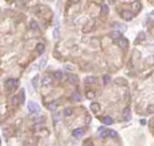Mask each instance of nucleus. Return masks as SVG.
I'll return each mask as SVG.
<instances>
[{
    "label": "nucleus",
    "instance_id": "obj_1",
    "mask_svg": "<svg viewBox=\"0 0 154 146\" xmlns=\"http://www.w3.org/2000/svg\"><path fill=\"white\" fill-rule=\"evenodd\" d=\"M28 111L31 114H35V112H39V106L34 102H30L28 103Z\"/></svg>",
    "mask_w": 154,
    "mask_h": 146
},
{
    "label": "nucleus",
    "instance_id": "obj_2",
    "mask_svg": "<svg viewBox=\"0 0 154 146\" xmlns=\"http://www.w3.org/2000/svg\"><path fill=\"white\" fill-rule=\"evenodd\" d=\"M99 137H102V138H107L108 137V128H106V127H102L99 130Z\"/></svg>",
    "mask_w": 154,
    "mask_h": 146
},
{
    "label": "nucleus",
    "instance_id": "obj_3",
    "mask_svg": "<svg viewBox=\"0 0 154 146\" xmlns=\"http://www.w3.org/2000/svg\"><path fill=\"white\" fill-rule=\"evenodd\" d=\"M112 27H115V28H118V30H120V32H123L126 30V26L124 24H122V23H118V22H115L112 24Z\"/></svg>",
    "mask_w": 154,
    "mask_h": 146
},
{
    "label": "nucleus",
    "instance_id": "obj_4",
    "mask_svg": "<svg viewBox=\"0 0 154 146\" xmlns=\"http://www.w3.org/2000/svg\"><path fill=\"white\" fill-rule=\"evenodd\" d=\"M16 84H18V80H15V78H11V80L7 81V87L8 88H15Z\"/></svg>",
    "mask_w": 154,
    "mask_h": 146
},
{
    "label": "nucleus",
    "instance_id": "obj_5",
    "mask_svg": "<svg viewBox=\"0 0 154 146\" xmlns=\"http://www.w3.org/2000/svg\"><path fill=\"white\" fill-rule=\"evenodd\" d=\"M84 132H85L84 128H76V130L73 131V135H74V137H81Z\"/></svg>",
    "mask_w": 154,
    "mask_h": 146
},
{
    "label": "nucleus",
    "instance_id": "obj_6",
    "mask_svg": "<svg viewBox=\"0 0 154 146\" xmlns=\"http://www.w3.org/2000/svg\"><path fill=\"white\" fill-rule=\"evenodd\" d=\"M122 16H123V19H126V20H130V19L132 18V14H131V12H128V11H123Z\"/></svg>",
    "mask_w": 154,
    "mask_h": 146
},
{
    "label": "nucleus",
    "instance_id": "obj_7",
    "mask_svg": "<svg viewBox=\"0 0 154 146\" xmlns=\"http://www.w3.org/2000/svg\"><path fill=\"white\" fill-rule=\"evenodd\" d=\"M43 50H45V45H43V44H38V45H36V52H38V54H42Z\"/></svg>",
    "mask_w": 154,
    "mask_h": 146
},
{
    "label": "nucleus",
    "instance_id": "obj_8",
    "mask_svg": "<svg viewBox=\"0 0 154 146\" xmlns=\"http://www.w3.org/2000/svg\"><path fill=\"white\" fill-rule=\"evenodd\" d=\"M102 120H103V123H104V124H111V123H112V119L110 118V116H104V118H102Z\"/></svg>",
    "mask_w": 154,
    "mask_h": 146
},
{
    "label": "nucleus",
    "instance_id": "obj_9",
    "mask_svg": "<svg viewBox=\"0 0 154 146\" xmlns=\"http://www.w3.org/2000/svg\"><path fill=\"white\" fill-rule=\"evenodd\" d=\"M30 27H31L32 30H39V26H38V23H36L35 20H31V23H30Z\"/></svg>",
    "mask_w": 154,
    "mask_h": 146
},
{
    "label": "nucleus",
    "instance_id": "obj_10",
    "mask_svg": "<svg viewBox=\"0 0 154 146\" xmlns=\"http://www.w3.org/2000/svg\"><path fill=\"white\" fill-rule=\"evenodd\" d=\"M119 46L120 48H127V39H119Z\"/></svg>",
    "mask_w": 154,
    "mask_h": 146
},
{
    "label": "nucleus",
    "instance_id": "obj_11",
    "mask_svg": "<svg viewBox=\"0 0 154 146\" xmlns=\"http://www.w3.org/2000/svg\"><path fill=\"white\" fill-rule=\"evenodd\" d=\"M91 110L93 112H98L99 111V104H98V103H92V104H91Z\"/></svg>",
    "mask_w": 154,
    "mask_h": 146
},
{
    "label": "nucleus",
    "instance_id": "obj_12",
    "mask_svg": "<svg viewBox=\"0 0 154 146\" xmlns=\"http://www.w3.org/2000/svg\"><path fill=\"white\" fill-rule=\"evenodd\" d=\"M49 84H50V77H48V76L43 77L42 78V85H49Z\"/></svg>",
    "mask_w": 154,
    "mask_h": 146
},
{
    "label": "nucleus",
    "instance_id": "obj_13",
    "mask_svg": "<svg viewBox=\"0 0 154 146\" xmlns=\"http://www.w3.org/2000/svg\"><path fill=\"white\" fill-rule=\"evenodd\" d=\"M72 108H66L65 111H64V115H65V116H69V115H72Z\"/></svg>",
    "mask_w": 154,
    "mask_h": 146
},
{
    "label": "nucleus",
    "instance_id": "obj_14",
    "mask_svg": "<svg viewBox=\"0 0 154 146\" xmlns=\"http://www.w3.org/2000/svg\"><path fill=\"white\" fill-rule=\"evenodd\" d=\"M85 81L86 82H96V81H98V78H96V77H86Z\"/></svg>",
    "mask_w": 154,
    "mask_h": 146
},
{
    "label": "nucleus",
    "instance_id": "obj_15",
    "mask_svg": "<svg viewBox=\"0 0 154 146\" xmlns=\"http://www.w3.org/2000/svg\"><path fill=\"white\" fill-rule=\"evenodd\" d=\"M18 102H19V99H18V96H14V98L11 99V104L12 106H15V104H18Z\"/></svg>",
    "mask_w": 154,
    "mask_h": 146
},
{
    "label": "nucleus",
    "instance_id": "obj_16",
    "mask_svg": "<svg viewBox=\"0 0 154 146\" xmlns=\"http://www.w3.org/2000/svg\"><path fill=\"white\" fill-rule=\"evenodd\" d=\"M54 77L57 78V80H61V78H62V73L61 72H56L54 73Z\"/></svg>",
    "mask_w": 154,
    "mask_h": 146
},
{
    "label": "nucleus",
    "instance_id": "obj_17",
    "mask_svg": "<svg viewBox=\"0 0 154 146\" xmlns=\"http://www.w3.org/2000/svg\"><path fill=\"white\" fill-rule=\"evenodd\" d=\"M56 107H57V103H50V104H49V110H50V111L56 110Z\"/></svg>",
    "mask_w": 154,
    "mask_h": 146
},
{
    "label": "nucleus",
    "instance_id": "obj_18",
    "mask_svg": "<svg viewBox=\"0 0 154 146\" xmlns=\"http://www.w3.org/2000/svg\"><path fill=\"white\" fill-rule=\"evenodd\" d=\"M93 96H95V94H93L92 91H88V92H86V98H88V99H92Z\"/></svg>",
    "mask_w": 154,
    "mask_h": 146
},
{
    "label": "nucleus",
    "instance_id": "obj_19",
    "mask_svg": "<svg viewBox=\"0 0 154 146\" xmlns=\"http://www.w3.org/2000/svg\"><path fill=\"white\" fill-rule=\"evenodd\" d=\"M60 119H61V114H60V112H57V114H54V120H56V122H58Z\"/></svg>",
    "mask_w": 154,
    "mask_h": 146
},
{
    "label": "nucleus",
    "instance_id": "obj_20",
    "mask_svg": "<svg viewBox=\"0 0 154 146\" xmlns=\"http://www.w3.org/2000/svg\"><path fill=\"white\" fill-rule=\"evenodd\" d=\"M111 36H112V38H119V36H120V34H119V32H118V31H112V34H111Z\"/></svg>",
    "mask_w": 154,
    "mask_h": 146
},
{
    "label": "nucleus",
    "instance_id": "obj_21",
    "mask_svg": "<svg viewBox=\"0 0 154 146\" xmlns=\"http://www.w3.org/2000/svg\"><path fill=\"white\" fill-rule=\"evenodd\" d=\"M108 135L110 137H116V132L112 131V130H108Z\"/></svg>",
    "mask_w": 154,
    "mask_h": 146
},
{
    "label": "nucleus",
    "instance_id": "obj_22",
    "mask_svg": "<svg viewBox=\"0 0 154 146\" xmlns=\"http://www.w3.org/2000/svg\"><path fill=\"white\" fill-rule=\"evenodd\" d=\"M36 82H38V76L34 77V80H32V84H34V87H36Z\"/></svg>",
    "mask_w": 154,
    "mask_h": 146
},
{
    "label": "nucleus",
    "instance_id": "obj_23",
    "mask_svg": "<svg viewBox=\"0 0 154 146\" xmlns=\"http://www.w3.org/2000/svg\"><path fill=\"white\" fill-rule=\"evenodd\" d=\"M73 99H74V100H78V95L74 94V95H73Z\"/></svg>",
    "mask_w": 154,
    "mask_h": 146
}]
</instances>
